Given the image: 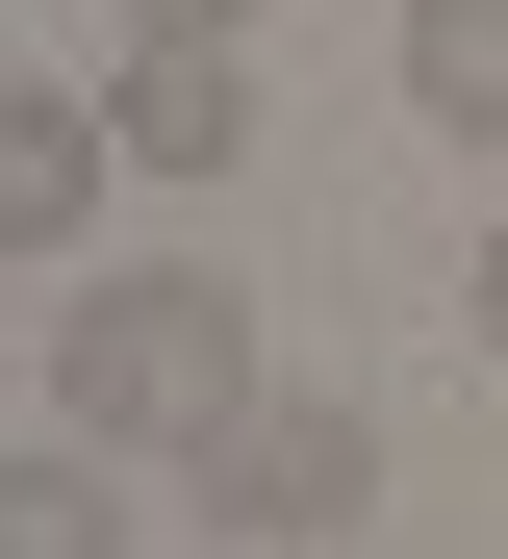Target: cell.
<instances>
[{
  "label": "cell",
  "mask_w": 508,
  "mask_h": 559,
  "mask_svg": "<svg viewBox=\"0 0 508 559\" xmlns=\"http://www.w3.org/2000/svg\"><path fill=\"white\" fill-rule=\"evenodd\" d=\"M280 382H255V280L229 254H128L51 306V432L76 457H229Z\"/></svg>",
  "instance_id": "6da1fadb"
},
{
  "label": "cell",
  "mask_w": 508,
  "mask_h": 559,
  "mask_svg": "<svg viewBox=\"0 0 508 559\" xmlns=\"http://www.w3.org/2000/svg\"><path fill=\"white\" fill-rule=\"evenodd\" d=\"M178 484H203V534L305 559V534H356V509H381V407H331V382H305V407H255L229 457H178Z\"/></svg>",
  "instance_id": "7a4b0ae2"
},
{
  "label": "cell",
  "mask_w": 508,
  "mask_h": 559,
  "mask_svg": "<svg viewBox=\"0 0 508 559\" xmlns=\"http://www.w3.org/2000/svg\"><path fill=\"white\" fill-rule=\"evenodd\" d=\"M0 559H128V457H26V484H0Z\"/></svg>",
  "instance_id": "8992f818"
},
{
  "label": "cell",
  "mask_w": 508,
  "mask_h": 559,
  "mask_svg": "<svg viewBox=\"0 0 508 559\" xmlns=\"http://www.w3.org/2000/svg\"><path fill=\"white\" fill-rule=\"evenodd\" d=\"M102 128H128V178H229V153H255V51H128Z\"/></svg>",
  "instance_id": "277c9868"
},
{
  "label": "cell",
  "mask_w": 508,
  "mask_h": 559,
  "mask_svg": "<svg viewBox=\"0 0 508 559\" xmlns=\"http://www.w3.org/2000/svg\"><path fill=\"white\" fill-rule=\"evenodd\" d=\"M406 103L458 153H508V0H406Z\"/></svg>",
  "instance_id": "5b68a950"
},
{
  "label": "cell",
  "mask_w": 508,
  "mask_h": 559,
  "mask_svg": "<svg viewBox=\"0 0 508 559\" xmlns=\"http://www.w3.org/2000/svg\"><path fill=\"white\" fill-rule=\"evenodd\" d=\"M458 306H483V356H508V229H483V280H458Z\"/></svg>",
  "instance_id": "ba28073f"
},
{
  "label": "cell",
  "mask_w": 508,
  "mask_h": 559,
  "mask_svg": "<svg viewBox=\"0 0 508 559\" xmlns=\"http://www.w3.org/2000/svg\"><path fill=\"white\" fill-rule=\"evenodd\" d=\"M102 153H128L102 76H0V229H26L51 280H76V229H102Z\"/></svg>",
  "instance_id": "3957f363"
},
{
  "label": "cell",
  "mask_w": 508,
  "mask_h": 559,
  "mask_svg": "<svg viewBox=\"0 0 508 559\" xmlns=\"http://www.w3.org/2000/svg\"><path fill=\"white\" fill-rule=\"evenodd\" d=\"M128 51H255V0H102Z\"/></svg>",
  "instance_id": "52a82bcc"
}]
</instances>
